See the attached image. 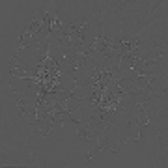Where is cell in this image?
<instances>
[{"label": "cell", "mask_w": 168, "mask_h": 168, "mask_svg": "<svg viewBox=\"0 0 168 168\" xmlns=\"http://www.w3.org/2000/svg\"><path fill=\"white\" fill-rule=\"evenodd\" d=\"M94 157H95V151H94V150H88L86 155H84V163H92Z\"/></svg>", "instance_id": "6da1fadb"}]
</instances>
